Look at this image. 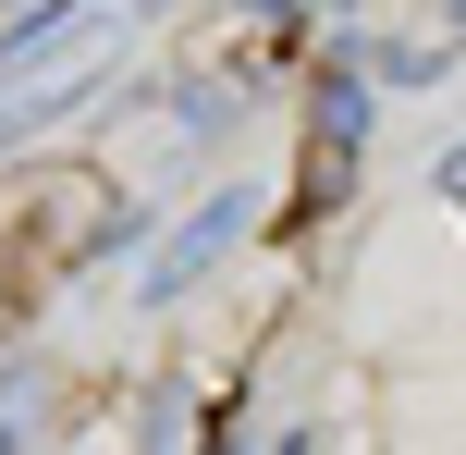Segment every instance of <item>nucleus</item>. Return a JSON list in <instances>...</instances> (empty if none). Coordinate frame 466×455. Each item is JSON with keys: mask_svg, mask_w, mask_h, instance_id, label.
<instances>
[{"mask_svg": "<svg viewBox=\"0 0 466 455\" xmlns=\"http://www.w3.org/2000/svg\"><path fill=\"white\" fill-rule=\"evenodd\" d=\"M0 246H13L25 271H74V259H98V246H111V172H86V160H49L37 185L13 197Z\"/></svg>", "mask_w": 466, "mask_h": 455, "instance_id": "nucleus-1", "label": "nucleus"}]
</instances>
